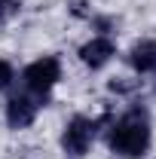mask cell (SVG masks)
<instances>
[{"mask_svg": "<svg viewBox=\"0 0 156 159\" xmlns=\"http://www.w3.org/2000/svg\"><path fill=\"white\" fill-rule=\"evenodd\" d=\"M107 122H113V116L104 110L101 116L89 119V116H71L64 122V132H61V150L67 153V156H86L89 153V147H92V141H95L98 129L101 125H107Z\"/></svg>", "mask_w": 156, "mask_h": 159, "instance_id": "7a4b0ae2", "label": "cell"}, {"mask_svg": "<svg viewBox=\"0 0 156 159\" xmlns=\"http://www.w3.org/2000/svg\"><path fill=\"white\" fill-rule=\"evenodd\" d=\"M80 61L89 67V70H101V67H107L110 61H113V55H117V43L110 37H92V40H86L83 46H80Z\"/></svg>", "mask_w": 156, "mask_h": 159, "instance_id": "5b68a950", "label": "cell"}, {"mask_svg": "<svg viewBox=\"0 0 156 159\" xmlns=\"http://www.w3.org/2000/svg\"><path fill=\"white\" fill-rule=\"evenodd\" d=\"M61 80V61L55 55H43V58L31 61L21 70V83L28 89V95H34L40 104H46V98L52 95V89L58 86Z\"/></svg>", "mask_w": 156, "mask_h": 159, "instance_id": "3957f363", "label": "cell"}, {"mask_svg": "<svg viewBox=\"0 0 156 159\" xmlns=\"http://www.w3.org/2000/svg\"><path fill=\"white\" fill-rule=\"evenodd\" d=\"M12 83H16V67H12V61L0 58V92H6Z\"/></svg>", "mask_w": 156, "mask_h": 159, "instance_id": "9c48e42d", "label": "cell"}, {"mask_svg": "<svg viewBox=\"0 0 156 159\" xmlns=\"http://www.w3.org/2000/svg\"><path fill=\"white\" fill-rule=\"evenodd\" d=\"M40 104L34 95H12V98L6 101V125L9 129H16V132H21V129H31L34 125V119H37L40 113Z\"/></svg>", "mask_w": 156, "mask_h": 159, "instance_id": "277c9868", "label": "cell"}, {"mask_svg": "<svg viewBox=\"0 0 156 159\" xmlns=\"http://www.w3.org/2000/svg\"><path fill=\"white\" fill-rule=\"evenodd\" d=\"M19 12H21V0H0V28L19 19Z\"/></svg>", "mask_w": 156, "mask_h": 159, "instance_id": "ba28073f", "label": "cell"}, {"mask_svg": "<svg viewBox=\"0 0 156 159\" xmlns=\"http://www.w3.org/2000/svg\"><path fill=\"white\" fill-rule=\"evenodd\" d=\"M107 144L110 150L122 159H144L150 153V144H153V125H150V113L135 104L129 107L119 119L110 122V132H107Z\"/></svg>", "mask_w": 156, "mask_h": 159, "instance_id": "6da1fadb", "label": "cell"}, {"mask_svg": "<svg viewBox=\"0 0 156 159\" xmlns=\"http://www.w3.org/2000/svg\"><path fill=\"white\" fill-rule=\"evenodd\" d=\"M141 89V80H132V77H113L110 80V92L113 95H132Z\"/></svg>", "mask_w": 156, "mask_h": 159, "instance_id": "52a82bcc", "label": "cell"}, {"mask_svg": "<svg viewBox=\"0 0 156 159\" xmlns=\"http://www.w3.org/2000/svg\"><path fill=\"white\" fill-rule=\"evenodd\" d=\"M126 61H129V67L138 77L141 74H156V40H138L129 49Z\"/></svg>", "mask_w": 156, "mask_h": 159, "instance_id": "8992f818", "label": "cell"}]
</instances>
